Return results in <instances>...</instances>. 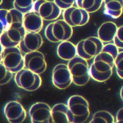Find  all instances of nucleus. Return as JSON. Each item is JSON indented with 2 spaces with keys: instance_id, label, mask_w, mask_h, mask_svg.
I'll list each match as a JSON object with an SVG mask.
<instances>
[{
  "instance_id": "obj_8",
  "label": "nucleus",
  "mask_w": 123,
  "mask_h": 123,
  "mask_svg": "<svg viewBox=\"0 0 123 123\" xmlns=\"http://www.w3.org/2000/svg\"><path fill=\"white\" fill-rule=\"evenodd\" d=\"M33 10L37 12L43 20L53 21L60 16L62 10L54 2L49 0H36Z\"/></svg>"
},
{
  "instance_id": "obj_15",
  "label": "nucleus",
  "mask_w": 123,
  "mask_h": 123,
  "mask_svg": "<svg viewBox=\"0 0 123 123\" xmlns=\"http://www.w3.org/2000/svg\"><path fill=\"white\" fill-rule=\"evenodd\" d=\"M43 44L42 37L39 33L26 32L18 47L24 55L30 52L38 50Z\"/></svg>"
},
{
  "instance_id": "obj_20",
  "label": "nucleus",
  "mask_w": 123,
  "mask_h": 123,
  "mask_svg": "<svg viewBox=\"0 0 123 123\" xmlns=\"http://www.w3.org/2000/svg\"><path fill=\"white\" fill-rule=\"evenodd\" d=\"M57 54L62 59L69 61L77 56L76 46L68 40L62 41L57 47Z\"/></svg>"
},
{
  "instance_id": "obj_13",
  "label": "nucleus",
  "mask_w": 123,
  "mask_h": 123,
  "mask_svg": "<svg viewBox=\"0 0 123 123\" xmlns=\"http://www.w3.org/2000/svg\"><path fill=\"white\" fill-rule=\"evenodd\" d=\"M24 55V68L40 75L47 68L44 55L38 50L30 52Z\"/></svg>"
},
{
  "instance_id": "obj_5",
  "label": "nucleus",
  "mask_w": 123,
  "mask_h": 123,
  "mask_svg": "<svg viewBox=\"0 0 123 123\" xmlns=\"http://www.w3.org/2000/svg\"><path fill=\"white\" fill-rule=\"evenodd\" d=\"M104 46L98 37H89L80 41L77 44V55L87 61L91 60L102 52Z\"/></svg>"
},
{
  "instance_id": "obj_31",
  "label": "nucleus",
  "mask_w": 123,
  "mask_h": 123,
  "mask_svg": "<svg viewBox=\"0 0 123 123\" xmlns=\"http://www.w3.org/2000/svg\"><path fill=\"white\" fill-rule=\"evenodd\" d=\"M4 47L2 45L0 42V62H1L2 60V53L3 51Z\"/></svg>"
},
{
  "instance_id": "obj_27",
  "label": "nucleus",
  "mask_w": 123,
  "mask_h": 123,
  "mask_svg": "<svg viewBox=\"0 0 123 123\" xmlns=\"http://www.w3.org/2000/svg\"><path fill=\"white\" fill-rule=\"evenodd\" d=\"M113 42L118 49H123V25L118 28Z\"/></svg>"
},
{
  "instance_id": "obj_6",
  "label": "nucleus",
  "mask_w": 123,
  "mask_h": 123,
  "mask_svg": "<svg viewBox=\"0 0 123 123\" xmlns=\"http://www.w3.org/2000/svg\"><path fill=\"white\" fill-rule=\"evenodd\" d=\"M1 62L13 74L24 68V55L18 46L4 48Z\"/></svg>"
},
{
  "instance_id": "obj_7",
  "label": "nucleus",
  "mask_w": 123,
  "mask_h": 123,
  "mask_svg": "<svg viewBox=\"0 0 123 123\" xmlns=\"http://www.w3.org/2000/svg\"><path fill=\"white\" fill-rule=\"evenodd\" d=\"M15 75V81L17 86L26 91L37 90L41 86L42 80L40 75L25 68Z\"/></svg>"
},
{
  "instance_id": "obj_30",
  "label": "nucleus",
  "mask_w": 123,
  "mask_h": 123,
  "mask_svg": "<svg viewBox=\"0 0 123 123\" xmlns=\"http://www.w3.org/2000/svg\"><path fill=\"white\" fill-rule=\"evenodd\" d=\"M5 28H5L4 25L3 24L2 22L0 20V36L2 34V33L3 32V31L5 30Z\"/></svg>"
},
{
  "instance_id": "obj_24",
  "label": "nucleus",
  "mask_w": 123,
  "mask_h": 123,
  "mask_svg": "<svg viewBox=\"0 0 123 123\" xmlns=\"http://www.w3.org/2000/svg\"><path fill=\"white\" fill-rule=\"evenodd\" d=\"M35 0H13V7L24 14L33 10Z\"/></svg>"
},
{
  "instance_id": "obj_32",
  "label": "nucleus",
  "mask_w": 123,
  "mask_h": 123,
  "mask_svg": "<svg viewBox=\"0 0 123 123\" xmlns=\"http://www.w3.org/2000/svg\"><path fill=\"white\" fill-rule=\"evenodd\" d=\"M120 97H121V99H122V100H123V86L120 89Z\"/></svg>"
},
{
  "instance_id": "obj_16",
  "label": "nucleus",
  "mask_w": 123,
  "mask_h": 123,
  "mask_svg": "<svg viewBox=\"0 0 123 123\" xmlns=\"http://www.w3.org/2000/svg\"><path fill=\"white\" fill-rule=\"evenodd\" d=\"M23 14L14 8L10 10L0 9V20L6 28L10 26H23Z\"/></svg>"
},
{
  "instance_id": "obj_28",
  "label": "nucleus",
  "mask_w": 123,
  "mask_h": 123,
  "mask_svg": "<svg viewBox=\"0 0 123 123\" xmlns=\"http://www.w3.org/2000/svg\"><path fill=\"white\" fill-rule=\"evenodd\" d=\"M54 1L62 10H64L73 6L76 3L77 0H54Z\"/></svg>"
},
{
  "instance_id": "obj_22",
  "label": "nucleus",
  "mask_w": 123,
  "mask_h": 123,
  "mask_svg": "<svg viewBox=\"0 0 123 123\" xmlns=\"http://www.w3.org/2000/svg\"><path fill=\"white\" fill-rule=\"evenodd\" d=\"M104 0H77V7L86 11L89 13L98 11L101 7Z\"/></svg>"
},
{
  "instance_id": "obj_9",
  "label": "nucleus",
  "mask_w": 123,
  "mask_h": 123,
  "mask_svg": "<svg viewBox=\"0 0 123 123\" xmlns=\"http://www.w3.org/2000/svg\"><path fill=\"white\" fill-rule=\"evenodd\" d=\"M63 11V19L72 28L83 26L89 21V13L78 7L73 6Z\"/></svg>"
},
{
  "instance_id": "obj_29",
  "label": "nucleus",
  "mask_w": 123,
  "mask_h": 123,
  "mask_svg": "<svg viewBox=\"0 0 123 123\" xmlns=\"http://www.w3.org/2000/svg\"><path fill=\"white\" fill-rule=\"evenodd\" d=\"M115 123H123V108L117 111L116 115Z\"/></svg>"
},
{
  "instance_id": "obj_12",
  "label": "nucleus",
  "mask_w": 123,
  "mask_h": 123,
  "mask_svg": "<svg viewBox=\"0 0 123 123\" xmlns=\"http://www.w3.org/2000/svg\"><path fill=\"white\" fill-rule=\"evenodd\" d=\"M52 108L46 103L37 102L29 110V115L32 123H53Z\"/></svg>"
},
{
  "instance_id": "obj_4",
  "label": "nucleus",
  "mask_w": 123,
  "mask_h": 123,
  "mask_svg": "<svg viewBox=\"0 0 123 123\" xmlns=\"http://www.w3.org/2000/svg\"><path fill=\"white\" fill-rule=\"evenodd\" d=\"M73 35V28L63 19L49 23L45 30V35L47 39L52 43H60L69 40Z\"/></svg>"
},
{
  "instance_id": "obj_11",
  "label": "nucleus",
  "mask_w": 123,
  "mask_h": 123,
  "mask_svg": "<svg viewBox=\"0 0 123 123\" xmlns=\"http://www.w3.org/2000/svg\"><path fill=\"white\" fill-rule=\"evenodd\" d=\"M26 33L23 26L8 27L0 36V42L4 48L18 46Z\"/></svg>"
},
{
  "instance_id": "obj_26",
  "label": "nucleus",
  "mask_w": 123,
  "mask_h": 123,
  "mask_svg": "<svg viewBox=\"0 0 123 123\" xmlns=\"http://www.w3.org/2000/svg\"><path fill=\"white\" fill-rule=\"evenodd\" d=\"M116 73L120 79L123 80V51L119 52L115 60Z\"/></svg>"
},
{
  "instance_id": "obj_23",
  "label": "nucleus",
  "mask_w": 123,
  "mask_h": 123,
  "mask_svg": "<svg viewBox=\"0 0 123 123\" xmlns=\"http://www.w3.org/2000/svg\"><path fill=\"white\" fill-rule=\"evenodd\" d=\"M90 123H114L115 119L111 113L106 110L96 112L93 116Z\"/></svg>"
},
{
  "instance_id": "obj_25",
  "label": "nucleus",
  "mask_w": 123,
  "mask_h": 123,
  "mask_svg": "<svg viewBox=\"0 0 123 123\" xmlns=\"http://www.w3.org/2000/svg\"><path fill=\"white\" fill-rule=\"evenodd\" d=\"M13 74L2 62H0V85L9 83L13 77Z\"/></svg>"
},
{
  "instance_id": "obj_19",
  "label": "nucleus",
  "mask_w": 123,
  "mask_h": 123,
  "mask_svg": "<svg viewBox=\"0 0 123 123\" xmlns=\"http://www.w3.org/2000/svg\"><path fill=\"white\" fill-rule=\"evenodd\" d=\"M53 123H72L71 115L67 105L58 103L52 108Z\"/></svg>"
},
{
  "instance_id": "obj_2",
  "label": "nucleus",
  "mask_w": 123,
  "mask_h": 123,
  "mask_svg": "<svg viewBox=\"0 0 123 123\" xmlns=\"http://www.w3.org/2000/svg\"><path fill=\"white\" fill-rule=\"evenodd\" d=\"M67 65L74 84L78 86H83L88 83L91 77L87 60L77 55L70 60Z\"/></svg>"
},
{
  "instance_id": "obj_10",
  "label": "nucleus",
  "mask_w": 123,
  "mask_h": 123,
  "mask_svg": "<svg viewBox=\"0 0 123 123\" xmlns=\"http://www.w3.org/2000/svg\"><path fill=\"white\" fill-rule=\"evenodd\" d=\"M52 82L55 87L62 90L70 86L73 80L67 64L59 63L55 66L52 72Z\"/></svg>"
},
{
  "instance_id": "obj_17",
  "label": "nucleus",
  "mask_w": 123,
  "mask_h": 123,
  "mask_svg": "<svg viewBox=\"0 0 123 123\" xmlns=\"http://www.w3.org/2000/svg\"><path fill=\"white\" fill-rule=\"evenodd\" d=\"M43 21L40 15L33 10L23 14V25L27 32L39 33L43 29Z\"/></svg>"
},
{
  "instance_id": "obj_33",
  "label": "nucleus",
  "mask_w": 123,
  "mask_h": 123,
  "mask_svg": "<svg viewBox=\"0 0 123 123\" xmlns=\"http://www.w3.org/2000/svg\"><path fill=\"white\" fill-rule=\"evenodd\" d=\"M2 1H3V0H0V5H1V4H2Z\"/></svg>"
},
{
  "instance_id": "obj_14",
  "label": "nucleus",
  "mask_w": 123,
  "mask_h": 123,
  "mask_svg": "<svg viewBox=\"0 0 123 123\" xmlns=\"http://www.w3.org/2000/svg\"><path fill=\"white\" fill-rule=\"evenodd\" d=\"M3 112L8 121L11 123H22L27 117L26 110L17 101H11L6 103Z\"/></svg>"
},
{
  "instance_id": "obj_18",
  "label": "nucleus",
  "mask_w": 123,
  "mask_h": 123,
  "mask_svg": "<svg viewBox=\"0 0 123 123\" xmlns=\"http://www.w3.org/2000/svg\"><path fill=\"white\" fill-rule=\"evenodd\" d=\"M117 25L113 22L103 23L98 30V37L105 45L113 42L117 31Z\"/></svg>"
},
{
  "instance_id": "obj_21",
  "label": "nucleus",
  "mask_w": 123,
  "mask_h": 123,
  "mask_svg": "<svg viewBox=\"0 0 123 123\" xmlns=\"http://www.w3.org/2000/svg\"><path fill=\"white\" fill-rule=\"evenodd\" d=\"M105 13L113 18H117L123 12V0H104Z\"/></svg>"
},
{
  "instance_id": "obj_1",
  "label": "nucleus",
  "mask_w": 123,
  "mask_h": 123,
  "mask_svg": "<svg viewBox=\"0 0 123 123\" xmlns=\"http://www.w3.org/2000/svg\"><path fill=\"white\" fill-rule=\"evenodd\" d=\"M119 49L114 43L105 44L102 52L93 58L90 66L91 77L94 80L104 82L112 76L115 66V60Z\"/></svg>"
},
{
  "instance_id": "obj_3",
  "label": "nucleus",
  "mask_w": 123,
  "mask_h": 123,
  "mask_svg": "<svg viewBox=\"0 0 123 123\" xmlns=\"http://www.w3.org/2000/svg\"><path fill=\"white\" fill-rule=\"evenodd\" d=\"M67 105L71 115L72 123H84L89 118V104L83 97L78 95L72 96L68 99Z\"/></svg>"
}]
</instances>
